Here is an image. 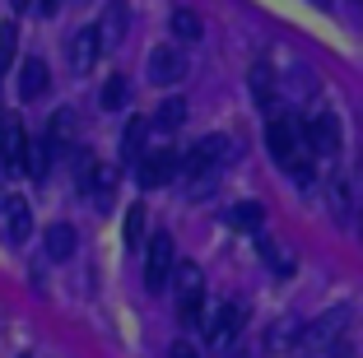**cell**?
I'll list each match as a JSON object with an SVG mask.
<instances>
[{
	"label": "cell",
	"instance_id": "obj_1",
	"mask_svg": "<svg viewBox=\"0 0 363 358\" xmlns=\"http://www.w3.org/2000/svg\"><path fill=\"white\" fill-rule=\"evenodd\" d=\"M266 145L270 154H275V163L284 172H294L298 163H308V130L294 121V116H270V126H266Z\"/></svg>",
	"mask_w": 363,
	"mask_h": 358
},
{
	"label": "cell",
	"instance_id": "obj_2",
	"mask_svg": "<svg viewBox=\"0 0 363 358\" xmlns=\"http://www.w3.org/2000/svg\"><path fill=\"white\" fill-rule=\"evenodd\" d=\"M172 298H177V316L182 321H201V307H205V274H201V265H177V274H172Z\"/></svg>",
	"mask_w": 363,
	"mask_h": 358
},
{
	"label": "cell",
	"instance_id": "obj_3",
	"mask_svg": "<svg viewBox=\"0 0 363 358\" xmlns=\"http://www.w3.org/2000/svg\"><path fill=\"white\" fill-rule=\"evenodd\" d=\"M172 274H177V247L168 233H159L150 242V256H145V284L159 293V289H172Z\"/></svg>",
	"mask_w": 363,
	"mask_h": 358
},
{
	"label": "cell",
	"instance_id": "obj_4",
	"mask_svg": "<svg viewBox=\"0 0 363 358\" xmlns=\"http://www.w3.org/2000/svg\"><path fill=\"white\" fill-rule=\"evenodd\" d=\"M228 154H233V145H228L224 135H205L201 145H191V154L182 158V172H191V177H210Z\"/></svg>",
	"mask_w": 363,
	"mask_h": 358
},
{
	"label": "cell",
	"instance_id": "obj_5",
	"mask_svg": "<svg viewBox=\"0 0 363 358\" xmlns=\"http://www.w3.org/2000/svg\"><path fill=\"white\" fill-rule=\"evenodd\" d=\"M182 172V158L172 154V149H150V154L140 158V168H135V181L145 191H154V186H168L172 177Z\"/></svg>",
	"mask_w": 363,
	"mask_h": 358
},
{
	"label": "cell",
	"instance_id": "obj_6",
	"mask_svg": "<svg viewBox=\"0 0 363 358\" xmlns=\"http://www.w3.org/2000/svg\"><path fill=\"white\" fill-rule=\"evenodd\" d=\"M242 321H247V307L242 303H219L210 316H205V340H210L214 349H224L228 340L242 330Z\"/></svg>",
	"mask_w": 363,
	"mask_h": 358
},
{
	"label": "cell",
	"instance_id": "obj_7",
	"mask_svg": "<svg viewBox=\"0 0 363 358\" xmlns=\"http://www.w3.org/2000/svg\"><path fill=\"white\" fill-rule=\"evenodd\" d=\"M28 130H23L19 116H10L5 126H0V158L10 163V172H28Z\"/></svg>",
	"mask_w": 363,
	"mask_h": 358
},
{
	"label": "cell",
	"instance_id": "obj_8",
	"mask_svg": "<svg viewBox=\"0 0 363 358\" xmlns=\"http://www.w3.org/2000/svg\"><path fill=\"white\" fill-rule=\"evenodd\" d=\"M182 74H186V56L177 47H154L150 52V79L154 84H177Z\"/></svg>",
	"mask_w": 363,
	"mask_h": 358
},
{
	"label": "cell",
	"instance_id": "obj_9",
	"mask_svg": "<svg viewBox=\"0 0 363 358\" xmlns=\"http://www.w3.org/2000/svg\"><path fill=\"white\" fill-rule=\"evenodd\" d=\"M47 89H52V70H47V61H43V56H28L23 70H19V98H23V103H38Z\"/></svg>",
	"mask_w": 363,
	"mask_h": 358
},
{
	"label": "cell",
	"instance_id": "obj_10",
	"mask_svg": "<svg viewBox=\"0 0 363 358\" xmlns=\"http://www.w3.org/2000/svg\"><path fill=\"white\" fill-rule=\"evenodd\" d=\"M308 149L312 154H335L340 149V121L331 112H317L308 121Z\"/></svg>",
	"mask_w": 363,
	"mask_h": 358
},
{
	"label": "cell",
	"instance_id": "obj_11",
	"mask_svg": "<svg viewBox=\"0 0 363 358\" xmlns=\"http://www.w3.org/2000/svg\"><path fill=\"white\" fill-rule=\"evenodd\" d=\"M345 326H350V312H326L317 326L303 330V349H331V345H335V335H340Z\"/></svg>",
	"mask_w": 363,
	"mask_h": 358
},
{
	"label": "cell",
	"instance_id": "obj_12",
	"mask_svg": "<svg viewBox=\"0 0 363 358\" xmlns=\"http://www.w3.org/2000/svg\"><path fill=\"white\" fill-rule=\"evenodd\" d=\"M28 233H33V210L23 196H10L5 201V237L10 242H28Z\"/></svg>",
	"mask_w": 363,
	"mask_h": 358
},
{
	"label": "cell",
	"instance_id": "obj_13",
	"mask_svg": "<svg viewBox=\"0 0 363 358\" xmlns=\"http://www.w3.org/2000/svg\"><path fill=\"white\" fill-rule=\"evenodd\" d=\"M98 52H103L98 28H75L70 33V61H75V70H89V65L98 61Z\"/></svg>",
	"mask_w": 363,
	"mask_h": 358
},
{
	"label": "cell",
	"instance_id": "obj_14",
	"mask_svg": "<svg viewBox=\"0 0 363 358\" xmlns=\"http://www.w3.org/2000/svg\"><path fill=\"white\" fill-rule=\"evenodd\" d=\"M126 5H121V0H112V5H107V14H103V28H98V38H103V47H117L121 38H126Z\"/></svg>",
	"mask_w": 363,
	"mask_h": 358
},
{
	"label": "cell",
	"instance_id": "obj_15",
	"mask_svg": "<svg viewBox=\"0 0 363 358\" xmlns=\"http://www.w3.org/2000/svg\"><path fill=\"white\" fill-rule=\"evenodd\" d=\"M75 228H70V223H52V228H47V256H52V261H70V256H75Z\"/></svg>",
	"mask_w": 363,
	"mask_h": 358
},
{
	"label": "cell",
	"instance_id": "obj_16",
	"mask_svg": "<svg viewBox=\"0 0 363 358\" xmlns=\"http://www.w3.org/2000/svg\"><path fill=\"white\" fill-rule=\"evenodd\" d=\"M247 84H252V98H257V107H270V103H275V74H270V61H257V65H252Z\"/></svg>",
	"mask_w": 363,
	"mask_h": 358
},
{
	"label": "cell",
	"instance_id": "obj_17",
	"mask_svg": "<svg viewBox=\"0 0 363 358\" xmlns=\"http://www.w3.org/2000/svg\"><path fill=\"white\" fill-rule=\"evenodd\" d=\"M150 126H154V121L135 116V121H130V126L121 130V154H126V158H135V163H140V158H145V140H150Z\"/></svg>",
	"mask_w": 363,
	"mask_h": 358
},
{
	"label": "cell",
	"instance_id": "obj_18",
	"mask_svg": "<svg viewBox=\"0 0 363 358\" xmlns=\"http://www.w3.org/2000/svg\"><path fill=\"white\" fill-rule=\"evenodd\" d=\"M70 140H75V112L61 107V112L52 116V126H47V145H52V154H56V149H65Z\"/></svg>",
	"mask_w": 363,
	"mask_h": 358
},
{
	"label": "cell",
	"instance_id": "obj_19",
	"mask_svg": "<svg viewBox=\"0 0 363 358\" xmlns=\"http://www.w3.org/2000/svg\"><path fill=\"white\" fill-rule=\"evenodd\" d=\"M98 103H103L107 112H117V107H126V103H130V79H126V74H107L103 98H98Z\"/></svg>",
	"mask_w": 363,
	"mask_h": 358
},
{
	"label": "cell",
	"instance_id": "obj_20",
	"mask_svg": "<svg viewBox=\"0 0 363 358\" xmlns=\"http://www.w3.org/2000/svg\"><path fill=\"white\" fill-rule=\"evenodd\" d=\"M182 121H186V103H182V98H163L159 112H154V126L159 130H177Z\"/></svg>",
	"mask_w": 363,
	"mask_h": 358
},
{
	"label": "cell",
	"instance_id": "obj_21",
	"mask_svg": "<svg viewBox=\"0 0 363 358\" xmlns=\"http://www.w3.org/2000/svg\"><path fill=\"white\" fill-rule=\"evenodd\" d=\"M228 223H233V228H261V219H266V214H261V205L257 201H238L233 210L224 214Z\"/></svg>",
	"mask_w": 363,
	"mask_h": 358
},
{
	"label": "cell",
	"instance_id": "obj_22",
	"mask_svg": "<svg viewBox=\"0 0 363 358\" xmlns=\"http://www.w3.org/2000/svg\"><path fill=\"white\" fill-rule=\"evenodd\" d=\"M172 33H177V38H182V43H196V38H201V33H205V23L201 19H196V14L191 10H172Z\"/></svg>",
	"mask_w": 363,
	"mask_h": 358
},
{
	"label": "cell",
	"instance_id": "obj_23",
	"mask_svg": "<svg viewBox=\"0 0 363 358\" xmlns=\"http://www.w3.org/2000/svg\"><path fill=\"white\" fill-rule=\"evenodd\" d=\"M47 172H52V145L43 140V145L28 154V177H33V181H47Z\"/></svg>",
	"mask_w": 363,
	"mask_h": 358
},
{
	"label": "cell",
	"instance_id": "obj_24",
	"mask_svg": "<svg viewBox=\"0 0 363 358\" xmlns=\"http://www.w3.org/2000/svg\"><path fill=\"white\" fill-rule=\"evenodd\" d=\"M145 237V205H130L126 210V247H140Z\"/></svg>",
	"mask_w": 363,
	"mask_h": 358
},
{
	"label": "cell",
	"instance_id": "obj_25",
	"mask_svg": "<svg viewBox=\"0 0 363 358\" xmlns=\"http://www.w3.org/2000/svg\"><path fill=\"white\" fill-rule=\"evenodd\" d=\"M14 47H19V28H14V23H5V28H0V70L10 65Z\"/></svg>",
	"mask_w": 363,
	"mask_h": 358
},
{
	"label": "cell",
	"instance_id": "obj_26",
	"mask_svg": "<svg viewBox=\"0 0 363 358\" xmlns=\"http://www.w3.org/2000/svg\"><path fill=\"white\" fill-rule=\"evenodd\" d=\"M261 256H266V261H270V265H275V270H279V274H289V270H294V256H284V252H279V247H275V242H261Z\"/></svg>",
	"mask_w": 363,
	"mask_h": 358
},
{
	"label": "cell",
	"instance_id": "obj_27",
	"mask_svg": "<svg viewBox=\"0 0 363 358\" xmlns=\"http://www.w3.org/2000/svg\"><path fill=\"white\" fill-rule=\"evenodd\" d=\"M172 358H196V349L191 345H172Z\"/></svg>",
	"mask_w": 363,
	"mask_h": 358
},
{
	"label": "cell",
	"instance_id": "obj_28",
	"mask_svg": "<svg viewBox=\"0 0 363 358\" xmlns=\"http://www.w3.org/2000/svg\"><path fill=\"white\" fill-rule=\"evenodd\" d=\"M56 5H61V0H38V10H43V14H52Z\"/></svg>",
	"mask_w": 363,
	"mask_h": 358
},
{
	"label": "cell",
	"instance_id": "obj_29",
	"mask_svg": "<svg viewBox=\"0 0 363 358\" xmlns=\"http://www.w3.org/2000/svg\"><path fill=\"white\" fill-rule=\"evenodd\" d=\"M10 5H14V10H23V5H28V0H10Z\"/></svg>",
	"mask_w": 363,
	"mask_h": 358
}]
</instances>
